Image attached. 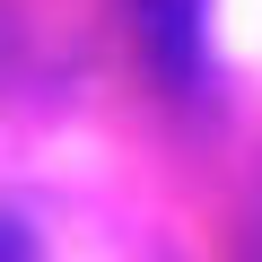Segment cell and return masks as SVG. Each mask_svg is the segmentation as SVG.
<instances>
[{"mask_svg": "<svg viewBox=\"0 0 262 262\" xmlns=\"http://www.w3.org/2000/svg\"><path fill=\"white\" fill-rule=\"evenodd\" d=\"M140 35L158 44V70L175 88H192V9L184 0H140Z\"/></svg>", "mask_w": 262, "mask_h": 262, "instance_id": "cell-1", "label": "cell"}]
</instances>
